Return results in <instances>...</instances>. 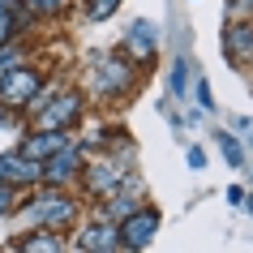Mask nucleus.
I'll return each instance as SVG.
<instances>
[{"mask_svg":"<svg viewBox=\"0 0 253 253\" xmlns=\"http://www.w3.org/2000/svg\"><path fill=\"white\" fill-rule=\"evenodd\" d=\"M155 227H159V214L155 211H137L133 219H125L120 236H125V245H146V240L155 236Z\"/></svg>","mask_w":253,"mask_h":253,"instance_id":"obj_1","label":"nucleus"},{"mask_svg":"<svg viewBox=\"0 0 253 253\" xmlns=\"http://www.w3.org/2000/svg\"><path fill=\"white\" fill-rule=\"evenodd\" d=\"M35 90H39V73H9L0 94H4V103H26Z\"/></svg>","mask_w":253,"mask_h":253,"instance_id":"obj_2","label":"nucleus"},{"mask_svg":"<svg viewBox=\"0 0 253 253\" xmlns=\"http://www.w3.org/2000/svg\"><path fill=\"white\" fill-rule=\"evenodd\" d=\"M35 168H30L26 163V155H4V159H0V180H4V185H13V180H35Z\"/></svg>","mask_w":253,"mask_h":253,"instance_id":"obj_3","label":"nucleus"},{"mask_svg":"<svg viewBox=\"0 0 253 253\" xmlns=\"http://www.w3.org/2000/svg\"><path fill=\"white\" fill-rule=\"evenodd\" d=\"M30 214H35V219H52V223H65L69 214H73V206H69L65 198H39Z\"/></svg>","mask_w":253,"mask_h":253,"instance_id":"obj_4","label":"nucleus"},{"mask_svg":"<svg viewBox=\"0 0 253 253\" xmlns=\"http://www.w3.org/2000/svg\"><path fill=\"white\" fill-rule=\"evenodd\" d=\"M65 146V133H43V137H30L26 142V159H39V155H52V150H60Z\"/></svg>","mask_w":253,"mask_h":253,"instance_id":"obj_5","label":"nucleus"},{"mask_svg":"<svg viewBox=\"0 0 253 253\" xmlns=\"http://www.w3.org/2000/svg\"><path fill=\"white\" fill-rule=\"evenodd\" d=\"M125 78H129V65L107 60V69H103V78H99V86H103V90H120V86H125Z\"/></svg>","mask_w":253,"mask_h":253,"instance_id":"obj_6","label":"nucleus"},{"mask_svg":"<svg viewBox=\"0 0 253 253\" xmlns=\"http://www.w3.org/2000/svg\"><path fill=\"white\" fill-rule=\"evenodd\" d=\"M116 240H112V227H90L86 236H82V249H112Z\"/></svg>","mask_w":253,"mask_h":253,"instance_id":"obj_7","label":"nucleus"},{"mask_svg":"<svg viewBox=\"0 0 253 253\" xmlns=\"http://www.w3.org/2000/svg\"><path fill=\"white\" fill-rule=\"evenodd\" d=\"M78 116V99H73V94H69L65 103H56L52 112H47V125H69V120Z\"/></svg>","mask_w":253,"mask_h":253,"instance_id":"obj_8","label":"nucleus"},{"mask_svg":"<svg viewBox=\"0 0 253 253\" xmlns=\"http://www.w3.org/2000/svg\"><path fill=\"white\" fill-rule=\"evenodd\" d=\"M17 26H22V22H17V13H13V0H0V43L9 39Z\"/></svg>","mask_w":253,"mask_h":253,"instance_id":"obj_9","label":"nucleus"},{"mask_svg":"<svg viewBox=\"0 0 253 253\" xmlns=\"http://www.w3.org/2000/svg\"><path fill=\"white\" fill-rule=\"evenodd\" d=\"M116 176H120L116 163H99V172H90V185L94 189H112V185H116Z\"/></svg>","mask_w":253,"mask_h":253,"instance_id":"obj_10","label":"nucleus"},{"mask_svg":"<svg viewBox=\"0 0 253 253\" xmlns=\"http://www.w3.org/2000/svg\"><path fill=\"white\" fill-rule=\"evenodd\" d=\"M253 52V26H236L232 35H227V52Z\"/></svg>","mask_w":253,"mask_h":253,"instance_id":"obj_11","label":"nucleus"},{"mask_svg":"<svg viewBox=\"0 0 253 253\" xmlns=\"http://www.w3.org/2000/svg\"><path fill=\"white\" fill-rule=\"evenodd\" d=\"M69 172H73V155H56V159L47 163V172H43V176H47V180H65Z\"/></svg>","mask_w":253,"mask_h":253,"instance_id":"obj_12","label":"nucleus"},{"mask_svg":"<svg viewBox=\"0 0 253 253\" xmlns=\"http://www.w3.org/2000/svg\"><path fill=\"white\" fill-rule=\"evenodd\" d=\"M120 0H90V17H112Z\"/></svg>","mask_w":253,"mask_h":253,"instance_id":"obj_13","label":"nucleus"},{"mask_svg":"<svg viewBox=\"0 0 253 253\" xmlns=\"http://www.w3.org/2000/svg\"><path fill=\"white\" fill-rule=\"evenodd\" d=\"M26 249H60V240L43 232V236H30V240H26Z\"/></svg>","mask_w":253,"mask_h":253,"instance_id":"obj_14","label":"nucleus"},{"mask_svg":"<svg viewBox=\"0 0 253 253\" xmlns=\"http://www.w3.org/2000/svg\"><path fill=\"white\" fill-rule=\"evenodd\" d=\"M223 155H227V163H232V168H240V159H245V155H240V146L232 142V137H223Z\"/></svg>","mask_w":253,"mask_h":253,"instance_id":"obj_15","label":"nucleus"},{"mask_svg":"<svg viewBox=\"0 0 253 253\" xmlns=\"http://www.w3.org/2000/svg\"><path fill=\"white\" fill-rule=\"evenodd\" d=\"M198 103L202 107H211L214 99H211V86H206V78H198Z\"/></svg>","mask_w":253,"mask_h":253,"instance_id":"obj_16","label":"nucleus"},{"mask_svg":"<svg viewBox=\"0 0 253 253\" xmlns=\"http://www.w3.org/2000/svg\"><path fill=\"white\" fill-rule=\"evenodd\" d=\"M9 206H13V189L0 185V214H9Z\"/></svg>","mask_w":253,"mask_h":253,"instance_id":"obj_17","label":"nucleus"},{"mask_svg":"<svg viewBox=\"0 0 253 253\" xmlns=\"http://www.w3.org/2000/svg\"><path fill=\"white\" fill-rule=\"evenodd\" d=\"M35 4H39V9H47V13H52V9H65V0H35Z\"/></svg>","mask_w":253,"mask_h":253,"instance_id":"obj_18","label":"nucleus"}]
</instances>
